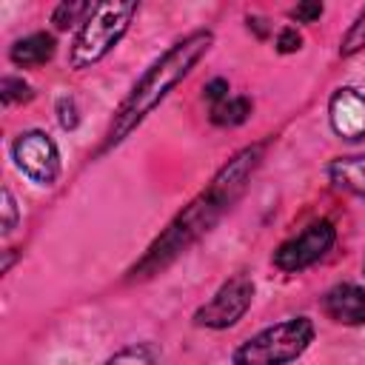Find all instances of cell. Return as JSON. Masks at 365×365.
Here are the masks:
<instances>
[{"label": "cell", "instance_id": "6da1fadb", "mask_svg": "<svg viewBox=\"0 0 365 365\" xmlns=\"http://www.w3.org/2000/svg\"><path fill=\"white\" fill-rule=\"evenodd\" d=\"M262 151L265 145H248L240 154H234L220 171L217 177L208 182L205 191H200L171 222L168 228L151 242V248L145 251V257L131 268V279H143L151 277L157 271H163L171 259H177L191 242H197L205 231H211V225L242 197L248 180L254 177V171L262 163Z\"/></svg>", "mask_w": 365, "mask_h": 365}, {"label": "cell", "instance_id": "7a4b0ae2", "mask_svg": "<svg viewBox=\"0 0 365 365\" xmlns=\"http://www.w3.org/2000/svg\"><path fill=\"white\" fill-rule=\"evenodd\" d=\"M211 43H214V34L208 29H197V31L185 34L182 40H177L163 57H157L151 63V68L140 77V83L128 91V97L120 103V108L114 111L103 148L123 143L163 103V97L200 63V57L211 48Z\"/></svg>", "mask_w": 365, "mask_h": 365}, {"label": "cell", "instance_id": "3957f363", "mask_svg": "<svg viewBox=\"0 0 365 365\" xmlns=\"http://www.w3.org/2000/svg\"><path fill=\"white\" fill-rule=\"evenodd\" d=\"M137 11H140L137 3H97L74 37L68 54L71 68H88L97 60H103L128 31Z\"/></svg>", "mask_w": 365, "mask_h": 365}, {"label": "cell", "instance_id": "277c9868", "mask_svg": "<svg viewBox=\"0 0 365 365\" xmlns=\"http://www.w3.org/2000/svg\"><path fill=\"white\" fill-rule=\"evenodd\" d=\"M311 342L314 322L308 317H294L245 339L234 351V365H288L302 356Z\"/></svg>", "mask_w": 365, "mask_h": 365}, {"label": "cell", "instance_id": "5b68a950", "mask_svg": "<svg viewBox=\"0 0 365 365\" xmlns=\"http://www.w3.org/2000/svg\"><path fill=\"white\" fill-rule=\"evenodd\" d=\"M254 299V282L245 274H234L228 282H222V288L194 314V322L202 328H231L234 322H240L245 317V311L251 308Z\"/></svg>", "mask_w": 365, "mask_h": 365}, {"label": "cell", "instance_id": "8992f818", "mask_svg": "<svg viewBox=\"0 0 365 365\" xmlns=\"http://www.w3.org/2000/svg\"><path fill=\"white\" fill-rule=\"evenodd\" d=\"M334 240H336L334 225L328 220H317L274 251V265L279 271H302L317 259H322L331 251Z\"/></svg>", "mask_w": 365, "mask_h": 365}, {"label": "cell", "instance_id": "52a82bcc", "mask_svg": "<svg viewBox=\"0 0 365 365\" xmlns=\"http://www.w3.org/2000/svg\"><path fill=\"white\" fill-rule=\"evenodd\" d=\"M11 154H14L17 168L40 185H51L60 174V151H57L54 140L43 131L20 134L11 145Z\"/></svg>", "mask_w": 365, "mask_h": 365}, {"label": "cell", "instance_id": "ba28073f", "mask_svg": "<svg viewBox=\"0 0 365 365\" xmlns=\"http://www.w3.org/2000/svg\"><path fill=\"white\" fill-rule=\"evenodd\" d=\"M328 114L342 140L365 137V97L356 88H339L328 103Z\"/></svg>", "mask_w": 365, "mask_h": 365}, {"label": "cell", "instance_id": "9c48e42d", "mask_svg": "<svg viewBox=\"0 0 365 365\" xmlns=\"http://www.w3.org/2000/svg\"><path fill=\"white\" fill-rule=\"evenodd\" d=\"M322 311L339 325H362L365 322V288L354 282L334 285L322 299Z\"/></svg>", "mask_w": 365, "mask_h": 365}, {"label": "cell", "instance_id": "30bf717a", "mask_svg": "<svg viewBox=\"0 0 365 365\" xmlns=\"http://www.w3.org/2000/svg\"><path fill=\"white\" fill-rule=\"evenodd\" d=\"M54 37L46 34V31H37V34H29L23 40H17L9 51L11 63L20 66V68H31V66H43L54 57Z\"/></svg>", "mask_w": 365, "mask_h": 365}, {"label": "cell", "instance_id": "8fae6325", "mask_svg": "<svg viewBox=\"0 0 365 365\" xmlns=\"http://www.w3.org/2000/svg\"><path fill=\"white\" fill-rule=\"evenodd\" d=\"M328 174H331V182L348 194H356V197H365V154H356V157H336L331 165H328Z\"/></svg>", "mask_w": 365, "mask_h": 365}, {"label": "cell", "instance_id": "7c38bea8", "mask_svg": "<svg viewBox=\"0 0 365 365\" xmlns=\"http://www.w3.org/2000/svg\"><path fill=\"white\" fill-rule=\"evenodd\" d=\"M248 114H251L248 97H231V94H228L225 100H220V103L211 106V120H214L217 125H237V123H242Z\"/></svg>", "mask_w": 365, "mask_h": 365}, {"label": "cell", "instance_id": "4fadbf2b", "mask_svg": "<svg viewBox=\"0 0 365 365\" xmlns=\"http://www.w3.org/2000/svg\"><path fill=\"white\" fill-rule=\"evenodd\" d=\"M160 362V354L151 342H134L123 351H117L106 365H157Z\"/></svg>", "mask_w": 365, "mask_h": 365}, {"label": "cell", "instance_id": "5bb4252c", "mask_svg": "<svg viewBox=\"0 0 365 365\" xmlns=\"http://www.w3.org/2000/svg\"><path fill=\"white\" fill-rule=\"evenodd\" d=\"M91 3H60L57 9H54V14H51V23L57 26V29H71L74 23H83L88 14H91Z\"/></svg>", "mask_w": 365, "mask_h": 365}, {"label": "cell", "instance_id": "9a60e30c", "mask_svg": "<svg viewBox=\"0 0 365 365\" xmlns=\"http://www.w3.org/2000/svg\"><path fill=\"white\" fill-rule=\"evenodd\" d=\"M362 46H365V9H362L359 17L354 20V26L345 31V37H342V43H339V54H342V57H351V54H356Z\"/></svg>", "mask_w": 365, "mask_h": 365}, {"label": "cell", "instance_id": "2e32d148", "mask_svg": "<svg viewBox=\"0 0 365 365\" xmlns=\"http://www.w3.org/2000/svg\"><path fill=\"white\" fill-rule=\"evenodd\" d=\"M3 103L11 106V103H26L31 100V86L23 83L20 77H3V91H0Z\"/></svg>", "mask_w": 365, "mask_h": 365}, {"label": "cell", "instance_id": "e0dca14e", "mask_svg": "<svg viewBox=\"0 0 365 365\" xmlns=\"http://www.w3.org/2000/svg\"><path fill=\"white\" fill-rule=\"evenodd\" d=\"M57 120H60V125L63 128H74L77 125V106H74V100L71 97H60L57 100Z\"/></svg>", "mask_w": 365, "mask_h": 365}, {"label": "cell", "instance_id": "ac0fdd59", "mask_svg": "<svg viewBox=\"0 0 365 365\" xmlns=\"http://www.w3.org/2000/svg\"><path fill=\"white\" fill-rule=\"evenodd\" d=\"M17 225V205L9 188H3V234H11Z\"/></svg>", "mask_w": 365, "mask_h": 365}, {"label": "cell", "instance_id": "d6986e66", "mask_svg": "<svg viewBox=\"0 0 365 365\" xmlns=\"http://www.w3.org/2000/svg\"><path fill=\"white\" fill-rule=\"evenodd\" d=\"M291 17L299 23H314L317 17H322V6L319 3H299L291 9Z\"/></svg>", "mask_w": 365, "mask_h": 365}, {"label": "cell", "instance_id": "ffe728a7", "mask_svg": "<svg viewBox=\"0 0 365 365\" xmlns=\"http://www.w3.org/2000/svg\"><path fill=\"white\" fill-rule=\"evenodd\" d=\"M299 46H302V37L297 34V29H282V31H279L277 48H279L282 54H291V51H297Z\"/></svg>", "mask_w": 365, "mask_h": 365}, {"label": "cell", "instance_id": "44dd1931", "mask_svg": "<svg viewBox=\"0 0 365 365\" xmlns=\"http://www.w3.org/2000/svg\"><path fill=\"white\" fill-rule=\"evenodd\" d=\"M225 97H228V83H225L222 77H217V80H211V83L205 86V100L220 103V100H225Z\"/></svg>", "mask_w": 365, "mask_h": 365}]
</instances>
